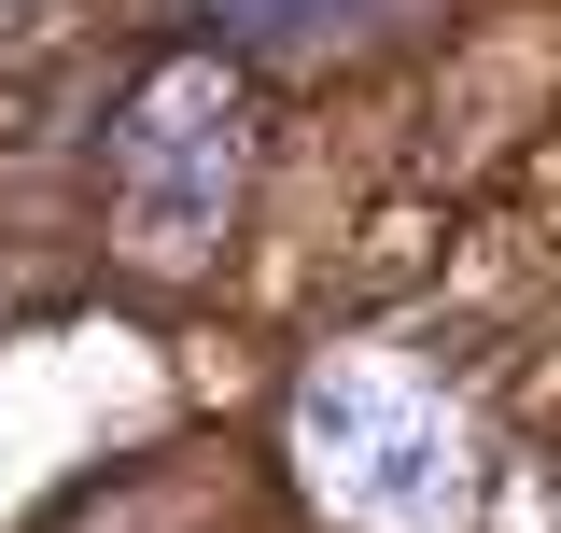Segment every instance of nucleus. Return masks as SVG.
<instances>
[{
  "instance_id": "2",
  "label": "nucleus",
  "mask_w": 561,
  "mask_h": 533,
  "mask_svg": "<svg viewBox=\"0 0 561 533\" xmlns=\"http://www.w3.org/2000/svg\"><path fill=\"white\" fill-rule=\"evenodd\" d=\"M239 197V84L225 70H154L127 99V127H113V211H127L154 253H197L210 225Z\"/></svg>"
},
{
  "instance_id": "1",
  "label": "nucleus",
  "mask_w": 561,
  "mask_h": 533,
  "mask_svg": "<svg viewBox=\"0 0 561 533\" xmlns=\"http://www.w3.org/2000/svg\"><path fill=\"white\" fill-rule=\"evenodd\" d=\"M295 464L309 491L365 533H435L463 506V421L435 394H408L393 365H323L295 394Z\"/></svg>"
}]
</instances>
